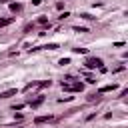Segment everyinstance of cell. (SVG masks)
<instances>
[{"instance_id": "1", "label": "cell", "mask_w": 128, "mask_h": 128, "mask_svg": "<svg viewBox=\"0 0 128 128\" xmlns=\"http://www.w3.org/2000/svg\"><path fill=\"white\" fill-rule=\"evenodd\" d=\"M62 88L66 92H82L84 90V84L82 82H76V84H62Z\"/></svg>"}, {"instance_id": "2", "label": "cell", "mask_w": 128, "mask_h": 128, "mask_svg": "<svg viewBox=\"0 0 128 128\" xmlns=\"http://www.w3.org/2000/svg\"><path fill=\"white\" fill-rule=\"evenodd\" d=\"M86 68H102V60L100 58H88L86 60Z\"/></svg>"}, {"instance_id": "3", "label": "cell", "mask_w": 128, "mask_h": 128, "mask_svg": "<svg viewBox=\"0 0 128 128\" xmlns=\"http://www.w3.org/2000/svg\"><path fill=\"white\" fill-rule=\"evenodd\" d=\"M10 10H12V12H22V4H20V2H12V4H10Z\"/></svg>"}, {"instance_id": "4", "label": "cell", "mask_w": 128, "mask_h": 128, "mask_svg": "<svg viewBox=\"0 0 128 128\" xmlns=\"http://www.w3.org/2000/svg\"><path fill=\"white\" fill-rule=\"evenodd\" d=\"M14 94H16V88H10V90L2 92V94H0V98H10V96H14Z\"/></svg>"}, {"instance_id": "5", "label": "cell", "mask_w": 128, "mask_h": 128, "mask_svg": "<svg viewBox=\"0 0 128 128\" xmlns=\"http://www.w3.org/2000/svg\"><path fill=\"white\" fill-rule=\"evenodd\" d=\"M42 102H44V96H38L36 100H32V102H30V106H32V108H38Z\"/></svg>"}, {"instance_id": "6", "label": "cell", "mask_w": 128, "mask_h": 128, "mask_svg": "<svg viewBox=\"0 0 128 128\" xmlns=\"http://www.w3.org/2000/svg\"><path fill=\"white\" fill-rule=\"evenodd\" d=\"M52 116H36V124H44V122H50Z\"/></svg>"}, {"instance_id": "7", "label": "cell", "mask_w": 128, "mask_h": 128, "mask_svg": "<svg viewBox=\"0 0 128 128\" xmlns=\"http://www.w3.org/2000/svg\"><path fill=\"white\" fill-rule=\"evenodd\" d=\"M114 88H116L114 84H108V86H102V88H100V92H112Z\"/></svg>"}, {"instance_id": "8", "label": "cell", "mask_w": 128, "mask_h": 128, "mask_svg": "<svg viewBox=\"0 0 128 128\" xmlns=\"http://www.w3.org/2000/svg\"><path fill=\"white\" fill-rule=\"evenodd\" d=\"M38 24H48V18H46V16H40V18H38Z\"/></svg>"}, {"instance_id": "9", "label": "cell", "mask_w": 128, "mask_h": 128, "mask_svg": "<svg viewBox=\"0 0 128 128\" xmlns=\"http://www.w3.org/2000/svg\"><path fill=\"white\" fill-rule=\"evenodd\" d=\"M6 24H10V18H0V26H6Z\"/></svg>"}, {"instance_id": "10", "label": "cell", "mask_w": 128, "mask_h": 128, "mask_svg": "<svg viewBox=\"0 0 128 128\" xmlns=\"http://www.w3.org/2000/svg\"><path fill=\"white\" fill-rule=\"evenodd\" d=\"M76 54H86V48H74Z\"/></svg>"}, {"instance_id": "11", "label": "cell", "mask_w": 128, "mask_h": 128, "mask_svg": "<svg viewBox=\"0 0 128 128\" xmlns=\"http://www.w3.org/2000/svg\"><path fill=\"white\" fill-rule=\"evenodd\" d=\"M58 64H62V66H66V64H70V58H62Z\"/></svg>"}, {"instance_id": "12", "label": "cell", "mask_w": 128, "mask_h": 128, "mask_svg": "<svg viewBox=\"0 0 128 128\" xmlns=\"http://www.w3.org/2000/svg\"><path fill=\"white\" fill-rule=\"evenodd\" d=\"M50 84H52V82H50V80H44V82H40V84H38V86H42V88H46V86H50Z\"/></svg>"}, {"instance_id": "13", "label": "cell", "mask_w": 128, "mask_h": 128, "mask_svg": "<svg viewBox=\"0 0 128 128\" xmlns=\"http://www.w3.org/2000/svg\"><path fill=\"white\" fill-rule=\"evenodd\" d=\"M74 32H86V28H80V26H74Z\"/></svg>"}, {"instance_id": "14", "label": "cell", "mask_w": 128, "mask_h": 128, "mask_svg": "<svg viewBox=\"0 0 128 128\" xmlns=\"http://www.w3.org/2000/svg\"><path fill=\"white\" fill-rule=\"evenodd\" d=\"M40 2H42V0H32V4H34V6H38Z\"/></svg>"}, {"instance_id": "15", "label": "cell", "mask_w": 128, "mask_h": 128, "mask_svg": "<svg viewBox=\"0 0 128 128\" xmlns=\"http://www.w3.org/2000/svg\"><path fill=\"white\" fill-rule=\"evenodd\" d=\"M0 2H2V4H8V2H12V0H0Z\"/></svg>"}]
</instances>
